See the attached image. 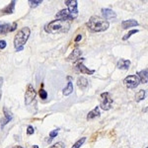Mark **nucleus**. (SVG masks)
Returning <instances> with one entry per match:
<instances>
[{"mask_svg": "<svg viewBox=\"0 0 148 148\" xmlns=\"http://www.w3.org/2000/svg\"><path fill=\"white\" fill-rule=\"evenodd\" d=\"M17 29V22H14V23H12V25L10 26V31L9 32H14V31Z\"/></svg>", "mask_w": 148, "mask_h": 148, "instance_id": "obj_28", "label": "nucleus"}, {"mask_svg": "<svg viewBox=\"0 0 148 148\" xmlns=\"http://www.w3.org/2000/svg\"><path fill=\"white\" fill-rule=\"evenodd\" d=\"M51 148H65V145H64V143L62 141H59L56 143V144H53Z\"/></svg>", "mask_w": 148, "mask_h": 148, "instance_id": "obj_25", "label": "nucleus"}, {"mask_svg": "<svg viewBox=\"0 0 148 148\" xmlns=\"http://www.w3.org/2000/svg\"><path fill=\"white\" fill-rule=\"evenodd\" d=\"M83 60H84V58H81L77 62V64H76V70H77L78 72H80L81 74H88V75L94 74L95 70H91V69L86 67L84 64H83Z\"/></svg>", "mask_w": 148, "mask_h": 148, "instance_id": "obj_9", "label": "nucleus"}, {"mask_svg": "<svg viewBox=\"0 0 148 148\" xmlns=\"http://www.w3.org/2000/svg\"><path fill=\"white\" fill-rule=\"evenodd\" d=\"M57 134H58V130H52V131H51V132H49V137H51V139H52V138L56 137Z\"/></svg>", "mask_w": 148, "mask_h": 148, "instance_id": "obj_27", "label": "nucleus"}, {"mask_svg": "<svg viewBox=\"0 0 148 148\" xmlns=\"http://www.w3.org/2000/svg\"><path fill=\"white\" fill-rule=\"evenodd\" d=\"M1 97H2V91L0 90V100H1Z\"/></svg>", "mask_w": 148, "mask_h": 148, "instance_id": "obj_36", "label": "nucleus"}, {"mask_svg": "<svg viewBox=\"0 0 148 148\" xmlns=\"http://www.w3.org/2000/svg\"><path fill=\"white\" fill-rule=\"evenodd\" d=\"M81 54H82V51H81V49H78V47H76V49H74L73 51L67 56L66 60H67V61H76L77 59H80Z\"/></svg>", "mask_w": 148, "mask_h": 148, "instance_id": "obj_10", "label": "nucleus"}, {"mask_svg": "<svg viewBox=\"0 0 148 148\" xmlns=\"http://www.w3.org/2000/svg\"><path fill=\"white\" fill-rule=\"evenodd\" d=\"M140 81L136 75H130L123 79V84L130 89H134L139 85Z\"/></svg>", "mask_w": 148, "mask_h": 148, "instance_id": "obj_6", "label": "nucleus"}, {"mask_svg": "<svg viewBox=\"0 0 148 148\" xmlns=\"http://www.w3.org/2000/svg\"><path fill=\"white\" fill-rule=\"evenodd\" d=\"M24 49V47H18V49H16V51H21Z\"/></svg>", "mask_w": 148, "mask_h": 148, "instance_id": "obj_33", "label": "nucleus"}, {"mask_svg": "<svg viewBox=\"0 0 148 148\" xmlns=\"http://www.w3.org/2000/svg\"><path fill=\"white\" fill-rule=\"evenodd\" d=\"M12 148H24V147H22V146H20V145H16V146H13Z\"/></svg>", "mask_w": 148, "mask_h": 148, "instance_id": "obj_34", "label": "nucleus"}, {"mask_svg": "<svg viewBox=\"0 0 148 148\" xmlns=\"http://www.w3.org/2000/svg\"><path fill=\"white\" fill-rule=\"evenodd\" d=\"M33 148H39V146H38V145H34V146H33Z\"/></svg>", "mask_w": 148, "mask_h": 148, "instance_id": "obj_38", "label": "nucleus"}, {"mask_svg": "<svg viewBox=\"0 0 148 148\" xmlns=\"http://www.w3.org/2000/svg\"><path fill=\"white\" fill-rule=\"evenodd\" d=\"M102 14L104 16L105 20H110V19H114L116 17V12L113 11L112 9L109 8H102Z\"/></svg>", "mask_w": 148, "mask_h": 148, "instance_id": "obj_11", "label": "nucleus"}, {"mask_svg": "<svg viewBox=\"0 0 148 148\" xmlns=\"http://www.w3.org/2000/svg\"><path fill=\"white\" fill-rule=\"evenodd\" d=\"M77 86L80 88V89L84 90L87 88L88 86V80L86 79L85 77H83V76H81V77H78L77 79Z\"/></svg>", "mask_w": 148, "mask_h": 148, "instance_id": "obj_17", "label": "nucleus"}, {"mask_svg": "<svg viewBox=\"0 0 148 148\" xmlns=\"http://www.w3.org/2000/svg\"><path fill=\"white\" fill-rule=\"evenodd\" d=\"M113 98H112L111 94L109 92H105L101 94V99H100V106L99 108H101L104 111H109L113 107Z\"/></svg>", "mask_w": 148, "mask_h": 148, "instance_id": "obj_4", "label": "nucleus"}, {"mask_svg": "<svg viewBox=\"0 0 148 148\" xmlns=\"http://www.w3.org/2000/svg\"><path fill=\"white\" fill-rule=\"evenodd\" d=\"M136 33H138V30H131V31H130V32H128L127 34L125 36V37H123V40H128L131 37V36L134 35V34H136Z\"/></svg>", "mask_w": 148, "mask_h": 148, "instance_id": "obj_23", "label": "nucleus"}, {"mask_svg": "<svg viewBox=\"0 0 148 148\" xmlns=\"http://www.w3.org/2000/svg\"><path fill=\"white\" fill-rule=\"evenodd\" d=\"M70 29V23L68 21L54 20L49 23L45 27V31L49 34H60V33H67Z\"/></svg>", "mask_w": 148, "mask_h": 148, "instance_id": "obj_2", "label": "nucleus"}, {"mask_svg": "<svg viewBox=\"0 0 148 148\" xmlns=\"http://www.w3.org/2000/svg\"><path fill=\"white\" fill-rule=\"evenodd\" d=\"M28 3L31 8H36V7H38L40 4L42 3V0H29Z\"/></svg>", "mask_w": 148, "mask_h": 148, "instance_id": "obj_21", "label": "nucleus"}, {"mask_svg": "<svg viewBox=\"0 0 148 148\" xmlns=\"http://www.w3.org/2000/svg\"><path fill=\"white\" fill-rule=\"evenodd\" d=\"M145 97H146V90H140L135 94V101L140 102L142 100H144Z\"/></svg>", "mask_w": 148, "mask_h": 148, "instance_id": "obj_19", "label": "nucleus"}, {"mask_svg": "<svg viewBox=\"0 0 148 148\" xmlns=\"http://www.w3.org/2000/svg\"><path fill=\"white\" fill-rule=\"evenodd\" d=\"M100 114H101V113H100V108H99V106H97L96 108L94 110H92L91 112H89V114H87V121L94 120V119L100 116Z\"/></svg>", "mask_w": 148, "mask_h": 148, "instance_id": "obj_14", "label": "nucleus"}, {"mask_svg": "<svg viewBox=\"0 0 148 148\" xmlns=\"http://www.w3.org/2000/svg\"><path fill=\"white\" fill-rule=\"evenodd\" d=\"M67 79H68V80H71V79H72V77H71V76H68Z\"/></svg>", "mask_w": 148, "mask_h": 148, "instance_id": "obj_37", "label": "nucleus"}, {"mask_svg": "<svg viewBox=\"0 0 148 148\" xmlns=\"http://www.w3.org/2000/svg\"><path fill=\"white\" fill-rule=\"evenodd\" d=\"M30 34L31 30L28 27L21 29L18 32V34L15 36V38H14V47H15V49L24 47V45L27 42V40L30 38Z\"/></svg>", "mask_w": 148, "mask_h": 148, "instance_id": "obj_3", "label": "nucleus"}, {"mask_svg": "<svg viewBox=\"0 0 148 148\" xmlns=\"http://www.w3.org/2000/svg\"><path fill=\"white\" fill-rule=\"evenodd\" d=\"M0 34H2V25H0Z\"/></svg>", "mask_w": 148, "mask_h": 148, "instance_id": "obj_35", "label": "nucleus"}, {"mask_svg": "<svg viewBox=\"0 0 148 148\" xmlns=\"http://www.w3.org/2000/svg\"><path fill=\"white\" fill-rule=\"evenodd\" d=\"M34 132H35L34 127H33L32 125H28V127H27V134L28 135H32V134H34Z\"/></svg>", "mask_w": 148, "mask_h": 148, "instance_id": "obj_26", "label": "nucleus"}, {"mask_svg": "<svg viewBox=\"0 0 148 148\" xmlns=\"http://www.w3.org/2000/svg\"><path fill=\"white\" fill-rule=\"evenodd\" d=\"M72 92H73V83L71 81H69L67 85H66V87L62 90V94L64 96H69Z\"/></svg>", "mask_w": 148, "mask_h": 148, "instance_id": "obj_18", "label": "nucleus"}, {"mask_svg": "<svg viewBox=\"0 0 148 148\" xmlns=\"http://www.w3.org/2000/svg\"><path fill=\"white\" fill-rule=\"evenodd\" d=\"M6 46H7L6 40H0V49H4L6 47Z\"/></svg>", "mask_w": 148, "mask_h": 148, "instance_id": "obj_30", "label": "nucleus"}, {"mask_svg": "<svg viewBox=\"0 0 148 148\" xmlns=\"http://www.w3.org/2000/svg\"><path fill=\"white\" fill-rule=\"evenodd\" d=\"M3 113H4V118H5L6 120H8L9 121L13 119V114H12V113L6 108V107H4L3 108Z\"/></svg>", "mask_w": 148, "mask_h": 148, "instance_id": "obj_20", "label": "nucleus"}, {"mask_svg": "<svg viewBox=\"0 0 148 148\" xmlns=\"http://www.w3.org/2000/svg\"><path fill=\"white\" fill-rule=\"evenodd\" d=\"M81 40H82V35H77V37L75 38L74 42H80Z\"/></svg>", "mask_w": 148, "mask_h": 148, "instance_id": "obj_31", "label": "nucleus"}, {"mask_svg": "<svg viewBox=\"0 0 148 148\" xmlns=\"http://www.w3.org/2000/svg\"><path fill=\"white\" fill-rule=\"evenodd\" d=\"M40 97L42 100H46L47 98V93L46 90L42 89V88H40Z\"/></svg>", "mask_w": 148, "mask_h": 148, "instance_id": "obj_24", "label": "nucleus"}, {"mask_svg": "<svg viewBox=\"0 0 148 148\" xmlns=\"http://www.w3.org/2000/svg\"><path fill=\"white\" fill-rule=\"evenodd\" d=\"M65 5L67 6V10L70 12L71 14L75 18L78 16V2L76 0H66Z\"/></svg>", "mask_w": 148, "mask_h": 148, "instance_id": "obj_7", "label": "nucleus"}, {"mask_svg": "<svg viewBox=\"0 0 148 148\" xmlns=\"http://www.w3.org/2000/svg\"><path fill=\"white\" fill-rule=\"evenodd\" d=\"M138 26V22L134 19H130V20H125L121 22V28L127 30L128 28H132V27H136Z\"/></svg>", "mask_w": 148, "mask_h": 148, "instance_id": "obj_12", "label": "nucleus"}, {"mask_svg": "<svg viewBox=\"0 0 148 148\" xmlns=\"http://www.w3.org/2000/svg\"><path fill=\"white\" fill-rule=\"evenodd\" d=\"M86 141V137H82V138H80L79 140H77L75 143L73 144V146L71 147V148H80L81 146H82L83 144L85 143Z\"/></svg>", "mask_w": 148, "mask_h": 148, "instance_id": "obj_22", "label": "nucleus"}, {"mask_svg": "<svg viewBox=\"0 0 148 148\" xmlns=\"http://www.w3.org/2000/svg\"><path fill=\"white\" fill-rule=\"evenodd\" d=\"M56 20H62V21H68V20H74L76 19L72 14L69 12L67 9H62L57 14H56Z\"/></svg>", "mask_w": 148, "mask_h": 148, "instance_id": "obj_8", "label": "nucleus"}, {"mask_svg": "<svg viewBox=\"0 0 148 148\" xmlns=\"http://www.w3.org/2000/svg\"><path fill=\"white\" fill-rule=\"evenodd\" d=\"M130 66V61L127 59H120L118 64H116V67L119 69H123V70H127Z\"/></svg>", "mask_w": 148, "mask_h": 148, "instance_id": "obj_16", "label": "nucleus"}, {"mask_svg": "<svg viewBox=\"0 0 148 148\" xmlns=\"http://www.w3.org/2000/svg\"><path fill=\"white\" fill-rule=\"evenodd\" d=\"M15 4L16 1H11L10 3L7 5L5 8H3L1 10L2 14H12L14 13V10H15Z\"/></svg>", "mask_w": 148, "mask_h": 148, "instance_id": "obj_15", "label": "nucleus"}, {"mask_svg": "<svg viewBox=\"0 0 148 148\" xmlns=\"http://www.w3.org/2000/svg\"><path fill=\"white\" fill-rule=\"evenodd\" d=\"M10 123V121H9L8 120H6L5 118L1 119V127L3 128L4 126H5V125H7V123Z\"/></svg>", "mask_w": 148, "mask_h": 148, "instance_id": "obj_29", "label": "nucleus"}, {"mask_svg": "<svg viewBox=\"0 0 148 148\" xmlns=\"http://www.w3.org/2000/svg\"><path fill=\"white\" fill-rule=\"evenodd\" d=\"M2 85H3V78H2V77H0V90H1Z\"/></svg>", "mask_w": 148, "mask_h": 148, "instance_id": "obj_32", "label": "nucleus"}, {"mask_svg": "<svg viewBox=\"0 0 148 148\" xmlns=\"http://www.w3.org/2000/svg\"><path fill=\"white\" fill-rule=\"evenodd\" d=\"M136 76L138 77V79H139L140 83H142V84H146L147 78H148V69L145 68V69H143V70L139 71V72H137Z\"/></svg>", "mask_w": 148, "mask_h": 148, "instance_id": "obj_13", "label": "nucleus"}, {"mask_svg": "<svg viewBox=\"0 0 148 148\" xmlns=\"http://www.w3.org/2000/svg\"><path fill=\"white\" fill-rule=\"evenodd\" d=\"M145 148H147V147H145Z\"/></svg>", "mask_w": 148, "mask_h": 148, "instance_id": "obj_39", "label": "nucleus"}, {"mask_svg": "<svg viewBox=\"0 0 148 148\" xmlns=\"http://www.w3.org/2000/svg\"><path fill=\"white\" fill-rule=\"evenodd\" d=\"M86 26L90 32L100 33L108 30L110 27V23L100 16H92L89 19V21L86 23Z\"/></svg>", "mask_w": 148, "mask_h": 148, "instance_id": "obj_1", "label": "nucleus"}, {"mask_svg": "<svg viewBox=\"0 0 148 148\" xmlns=\"http://www.w3.org/2000/svg\"><path fill=\"white\" fill-rule=\"evenodd\" d=\"M36 96H37V92H36L34 86L32 84H29L25 94V104L29 106L36 99Z\"/></svg>", "mask_w": 148, "mask_h": 148, "instance_id": "obj_5", "label": "nucleus"}]
</instances>
